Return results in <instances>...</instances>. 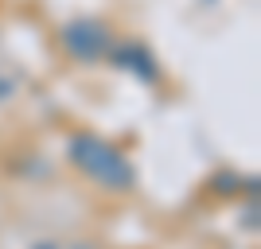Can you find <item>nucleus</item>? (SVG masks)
<instances>
[{
	"label": "nucleus",
	"instance_id": "obj_1",
	"mask_svg": "<svg viewBox=\"0 0 261 249\" xmlns=\"http://www.w3.org/2000/svg\"><path fill=\"white\" fill-rule=\"evenodd\" d=\"M74 160L86 168L94 179H106V183H129V175H125V163L98 141H78L74 144Z\"/></svg>",
	"mask_w": 261,
	"mask_h": 249
}]
</instances>
